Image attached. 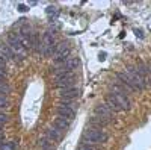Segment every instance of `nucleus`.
Instances as JSON below:
<instances>
[{
    "instance_id": "8",
    "label": "nucleus",
    "mask_w": 151,
    "mask_h": 150,
    "mask_svg": "<svg viewBox=\"0 0 151 150\" xmlns=\"http://www.w3.org/2000/svg\"><path fill=\"white\" fill-rule=\"evenodd\" d=\"M112 96L115 97V100L118 102V105L121 106L122 111H129L130 109V100L127 97V94H118V93H112Z\"/></svg>"
},
{
    "instance_id": "4",
    "label": "nucleus",
    "mask_w": 151,
    "mask_h": 150,
    "mask_svg": "<svg viewBox=\"0 0 151 150\" xmlns=\"http://www.w3.org/2000/svg\"><path fill=\"white\" fill-rule=\"evenodd\" d=\"M56 35L53 32H45L42 35V47H41V55L48 56V55H53L55 52V47H56Z\"/></svg>"
},
{
    "instance_id": "26",
    "label": "nucleus",
    "mask_w": 151,
    "mask_h": 150,
    "mask_svg": "<svg viewBox=\"0 0 151 150\" xmlns=\"http://www.w3.org/2000/svg\"><path fill=\"white\" fill-rule=\"evenodd\" d=\"M106 59V53H100V61H104Z\"/></svg>"
},
{
    "instance_id": "6",
    "label": "nucleus",
    "mask_w": 151,
    "mask_h": 150,
    "mask_svg": "<svg viewBox=\"0 0 151 150\" xmlns=\"http://www.w3.org/2000/svg\"><path fill=\"white\" fill-rule=\"evenodd\" d=\"M95 115H98V117H103V118H106V120H109V121H112L113 120V111L106 105V103H100V105H97L95 106Z\"/></svg>"
},
{
    "instance_id": "11",
    "label": "nucleus",
    "mask_w": 151,
    "mask_h": 150,
    "mask_svg": "<svg viewBox=\"0 0 151 150\" xmlns=\"http://www.w3.org/2000/svg\"><path fill=\"white\" fill-rule=\"evenodd\" d=\"M58 65H62V67H64L65 70H68V71H74L76 68L80 65V61H79L77 58H71V56H70V58L64 62V64H58Z\"/></svg>"
},
{
    "instance_id": "17",
    "label": "nucleus",
    "mask_w": 151,
    "mask_h": 150,
    "mask_svg": "<svg viewBox=\"0 0 151 150\" xmlns=\"http://www.w3.org/2000/svg\"><path fill=\"white\" fill-rule=\"evenodd\" d=\"M45 12H47V15H48L50 20H55V18L58 17V14H59V9H58L56 6H48V8L45 9Z\"/></svg>"
},
{
    "instance_id": "16",
    "label": "nucleus",
    "mask_w": 151,
    "mask_h": 150,
    "mask_svg": "<svg viewBox=\"0 0 151 150\" xmlns=\"http://www.w3.org/2000/svg\"><path fill=\"white\" fill-rule=\"evenodd\" d=\"M55 126H56L58 129H60V130H67V129L70 128V121L65 120V118L58 117V118L55 120Z\"/></svg>"
},
{
    "instance_id": "7",
    "label": "nucleus",
    "mask_w": 151,
    "mask_h": 150,
    "mask_svg": "<svg viewBox=\"0 0 151 150\" xmlns=\"http://www.w3.org/2000/svg\"><path fill=\"white\" fill-rule=\"evenodd\" d=\"M58 115H59L60 118H65V120L71 121V120H74V117H76V111H74L73 108L59 105V106H58Z\"/></svg>"
},
{
    "instance_id": "5",
    "label": "nucleus",
    "mask_w": 151,
    "mask_h": 150,
    "mask_svg": "<svg viewBox=\"0 0 151 150\" xmlns=\"http://www.w3.org/2000/svg\"><path fill=\"white\" fill-rule=\"evenodd\" d=\"M68 52H70V43L68 41H60L56 44L53 58L56 59V64H64L68 59Z\"/></svg>"
},
{
    "instance_id": "14",
    "label": "nucleus",
    "mask_w": 151,
    "mask_h": 150,
    "mask_svg": "<svg viewBox=\"0 0 151 150\" xmlns=\"http://www.w3.org/2000/svg\"><path fill=\"white\" fill-rule=\"evenodd\" d=\"M106 105H107L113 112H119V111H122V109H121V106L118 105V102L115 100V97H113L112 94H109V96L106 97Z\"/></svg>"
},
{
    "instance_id": "1",
    "label": "nucleus",
    "mask_w": 151,
    "mask_h": 150,
    "mask_svg": "<svg viewBox=\"0 0 151 150\" xmlns=\"http://www.w3.org/2000/svg\"><path fill=\"white\" fill-rule=\"evenodd\" d=\"M8 47L11 49V52L14 53L15 61H23L27 56V49L21 44V41L17 38L15 33H9L8 35Z\"/></svg>"
},
{
    "instance_id": "21",
    "label": "nucleus",
    "mask_w": 151,
    "mask_h": 150,
    "mask_svg": "<svg viewBox=\"0 0 151 150\" xmlns=\"http://www.w3.org/2000/svg\"><path fill=\"white\" fill-rule=\"evenodd\" d=\"M79 150H97L94 146H91V144H80V147H79Z\"/></svg>"
},
{
    "instance_id": "13",
    "label": "nucleus",
    "mask_w": 151,
    "mask_h": 150,
    "mask_svg": "<svg viewBox=\"0 0 151 150\" xmlns=\"http://www.w3.org/2000/svg\"><path fill=\"white\" fill-rule=\"evenodd\" d=\"M0 56H2L5 61H8V59H15L14 53L11 52V49L8 47V44H0Z\"/></svg>"
},
{
    "instance_id": "9",
    "label": "nucleus",
    "mask_w": 151,
    "mask_h": 150,
    "mask_svg": "<svg viewBox=\"0 0 151 150\" xmlns=\"http://www.w3.org/2000/svg\"><path fill=\"white\" fill-rule=\"evenodd\" d=\"M59 94H60V97L64 99V100H71V99H76V97H79V94H80V91H79V88H65V90H59Z\"/></svg>"
},
{
    "instance_id": "18",
    "label": "nucleus",
    "mask_w": 151,
    "mask_h": 150,
    "mask_svg": "<svg viewBox=\"0 0 151 150\" xmlns=\"http://www.w3.org/2000/svg\"><path fill=\"white\" fill-rule=\"evenodd\" d=\"M9 91H11L9 85L6 82H3V80H0V94H8Z\"/></svg>"
},
{
    "instance_id": "10",
    "label": "nucleus",
    "mask_w": 151,
    "mask_h": 150,
    "mask_svg": "<svg viewBox=\"0 0 151 150\" xmlns=\"http://www.w3.org/2000/svg\"><path fill=\"white\" fill-rule=\"evenodd\" d=\"M116 79L125 86V88H127L129 91H137L136 88H134V85L132 83V80L129 79V76H127V74H125V73H118L116 74Z\"/></svg>"
},
{
    "instance_id": "25",
    "label": "nucleus",
    "mask_w": 151,
    "mask_h": 150,
    "mask_svg": "<svg viewBox=\"0 0 151 150\" xmlns=\"http://www.w3.org/2000/svg\"><path fill=\"white\" fill-rule=\"evenodd\" d=\"M0 67H2V68H5V67H6V61H5L2 56H0Z\"/></svg>"
},
{
    "instance_id": "15",
    "label": "nucleus",
    "mask_w": 151,
    "mask_h": 150,
    "mask_svg": "<svg viewBox=\"0 0 151 150\" xmlns=\"http://www.w3.org/2000/svg\"><path fill=\"white\" fill-rule=\"evenodd\" d=\"M109 123H110L109 120H106V118H103V117H98V115H94V117L91 118V124H92V126H97V128L107 126Z\"/></svg>"
},
{
    "instance_id": "2",
    "label": "nucleus",
    "mask_w": 151,
    "mask_h": 150,
    "mask_svg": "<svg viewBox=\"0 0 151 150\" xmlns=\"http://www.w3.org/2000/svg\"><path fill=\"white\" fill-rule=\"evenodd\" d=\"M107 133L98 130L95 128H89V129H85L83 132V143L85 144H101V143H106L107 141Z\"/></svg>"
},
{
    "instance_id": "24",
    "label": "nucleus",
    "mask_w": 151,
    "mask_h": 150,
    "mask_svg": "<svg viewBox=\"0 0 151 150\" xmlns=\"http://www.w3.org/2000/svg\"><path fill=\"white\" fill-rule=\"evenodd\" d=\"M5 78H6V68L0 67V80H3Z\"/></svg>"
},
{
    "instance_id": "20",
    "label": "nucleus",
    "mask_w": 151,
    "mask_h": 150,
    "mask_svg": "<svg viewBox=\"0 0 151 150\" xmlns=\"http://www.w3.org/2000/svg\"><path fill=\"white\" fill-rule=\"evenodd\" d=\"M8 106H9V100L6 97H3V96H0V109H2V108H8Z\"/></svg>"
},
{
    "instance_id": "12",
    "label": "nucleus",
    "mask_w": 151,
    "mask_h": 150,
    "mask_svg": "<svg viewBox=\"0 0 151 150\" xmlns=\"http://www.w3.org/2000/svg\"><path fill=\"white\" fill-rule=\"evenodd\" d=\"M47 136L50 141H59V140H62V130L58 129L56 126H53V128L47 129Z\"/></svg>"
},
{
    "instance_id": "23",
    "label": "nucleus",
    "mask_w": 151,
    "mask_h": 150,
    "mask_svg": "<svg viewBox=\"0 0 151 150\" xmlns=\"http://www.w3.org/2000/svg\"><path fill=\"white\" fill-rule=\"evenodd\" d=\"M17 9H18V11H20V12H26V11H27V9H29V8H27V6H26V5H24V3H20V5H18V8H17Z\"/></svg>"
},
{
    "instance_id": "19",
    "label": "nucleus",
    "mask_w": 151,
    "mask_h": 150,
    "mask_svg": "<svg viewBox=\"0 0 151 150\" xmlns=\"http://www.w3.org/2000/svg\"><path fill=\"white\" fill-rule=\"evenodd\" d=\"M0 150H15V143H3L0 146Z\"/></svg>"
},
{
    "instance_id": "22",
    "label": "nucleus",
    "mask_w": 151,
    "mask_h": 150,
    "mask_svg": "<svg viewBox=\"0 0 151 150\" xmlns=\"http://www.w3.org/2000/svg\"><path fill=\"white\" fill-rule=\"evenodd\" d=\"M6 121H8V117H6L5 114H0V128H2Z\"/></svg>"
},
{
    "instance_id": "3",
    "label": "nucleus",
    "mask_w": 151,
    "mask_h": 150,
    "mask_svg": "<svg viewBox=\"0 0 151 150\" xmlns=\"http://www.w3.org/2000/svg\"><path fill=\"white\" fill-rule=\"evenodd\" d=\"M125 74L129 76V79L132 80V83L134 85V88L137 90V91H142V90H145V86H147V79L142 76V74L137 71V68H133V67H129L127 70L124 71Z\"/></svg>"
}]
</instances>
